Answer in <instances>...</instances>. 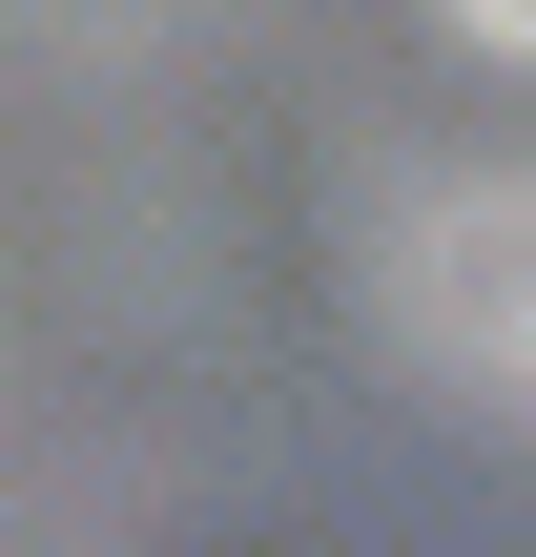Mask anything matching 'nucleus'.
I'll list each match as a JSON object with an SVG mask.
<instances>
[{"label": "nucleus", "mask_w": 536, "mask_h": 557, "mask_svg": "<svg viewBox=\"0 0 536 557\" xmlns=\"http://www.w3.org/2000/svg\"><path fill=\"white\" fill-rule=\"evenodd\" d=\"M372 331L536 455V165H434L392 227H372Z\"/></svg>", "instance_id": "obj_1"}, {"label": "nucleus", "mask_w": 536, "mask_h": 557, "mask_svg": "<svg viewBox=\"0 0 536 557\" xmlns=\"http://www.w3.org/2000/svg\"><path fill=\"white\" fill-rule=\"evenodd\" d=\"M434 21H454L475 62H536V0H434Z\"/></svg>", "instance_id": "obj_2"}]
</instances>
